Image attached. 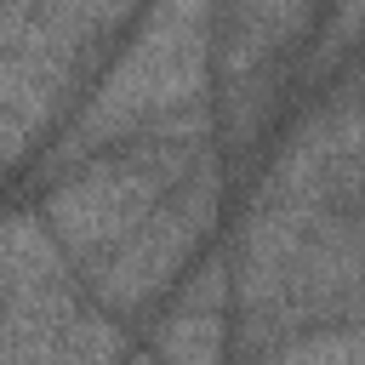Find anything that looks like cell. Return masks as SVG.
Returning <instances> with one entry per match:
<instances>
[{
	"label": "cell",
	"mask_w": 365,
	"mask_h": 365,
	"mask_svg": "<svg viewBox=\"0 0 365 365\" xmlns=\"http://www.w3.org/2000/svg\"><path fill=\"white\" fill-rule=\"evenodd\" d=\"M211 74H217V0H148L137 29L91 80L74 120L57 131L51 148H40L34 182H51L86 154L125 143L131 131L211 97Z\"/></svg>",
	"instance_id": "6da1fadb"
},
{
	"label": "cell",
	"mask_w": 365,
	"mask_h": 365,
	"mask_svg": "<svg viewBox=\"0 0 365 365\" xmlns=\"http://www.w3.org/2000/svg\"><path fill=\"white\" fill-rule=\"evenodd\" d=\"M148 0H0V177L57 137Z\"/></svg>",
	"instance_id": "7a4b0ae2"
},
{
	"label": "cell",
	"mask_w": 365,
	"mask_h": 365,
	"mask_svg": "<svg viewBox=\"0 0 365 365\" xmlns=\"http://www.w3.org/2000/svg\"><path fill=\"white\" fill-rule=\"evenodd\" d=\"M205 148H217V91L131 131L125 143L86 154L80 165L57 171L51 182H40L34 211L46 217V228L57 234L68 262L86 274L177 188V177Z\"/></svg>",
	"instance_id": "3957f363"
},
{
	"label": "cell",
	"mask_w": 365,
	"mask_h": 365,
	"mask_svg": "<svg viewBox=\"0 0 365 365\" xmlns=\"http://www.w3.org/2000/svg\"><path fill=\"white\" fill-rule=\"evenodd\" d=\"M319 0H217V120L222 148L251 160L268 137L285 91L297 86V57L308 51Z\"/></svg>",
	"instance_id": "277c9868"
},
{
	"label": "cell",
	"mask_w": 365,
	"mask_h": 365,
	"mask_svg": "<svg viewBox=\"0 0 365 365\" xmlns=\"http://www.w3.org/2000/svg\"><path fill=\"white\" fill-rule=\"evenodd\" d=\"M222 143L205 148L182 177L177 188L103 257L86 268V285L91 297L114 314V319H143L154 302L171 297V285L182 279V268L200 262L217 217H222Z\"/></svg>",
	"instance_id": "5b68a950"
},
{
	"label": "cell",
	"mask_w": 365,
	"mask_h": 365,
	"mask_svg": "<svg viewBox=\"0 0 365 365\" xmlns=\"http://www.w3.org/2000/svg\"><path fill=\"white\" fill-rule=\"evenodd\" d=\"M86 274L40 211H0V359H57L63 331L91 308Z\"/></svg>",
	"instance_id": "8992f818"
},
{
	"label": "cell",
	"mask_w": 365,
	"mask_h": 365,
	"mask_svg": "<svg viewBox=\"0 0 365 365\" xmlns=\"http://www.w3.org/2000/svg\"><path fill=\"white\" fill-rule=\"evenodd\" d=\"M228 342H234V268H228V251H205L171 285V302L154 319L143 354L211 365L228 354Z\"/></svg>",
	"instance_id": "52a82bcc"
},
{
	"label": "cell",
	"mask_w": 365,
	"mask_h": 365,
	"mask_svg": "<svg viewBox=\"0 0 365 365\" xmlns=\"http://www.w3.org/2000/svg\"><path fill=\"white\" fill-rule=\"evenodd\" d=\"M359 46H365V0H336L331 17H325V29L297 57V91H319Z\"/></svg>",
	"instance_id": "ba28073f"
},
{
	"label": "cell",
	"mask_w": 365,
	"mask_h": 365,
	"mask_svg": "<svg viewBox=\"0 0 365 365\" xmlns=\"http://www.w3.org/2000/svg\"><path fill=\"white\" fill-rule=\"evenodd\" d=\"M274 359H365V319H331V325H308V331L285 336Z\"/></svg>",
	"instance_id": "9c48e42d"
}]
</instances>
